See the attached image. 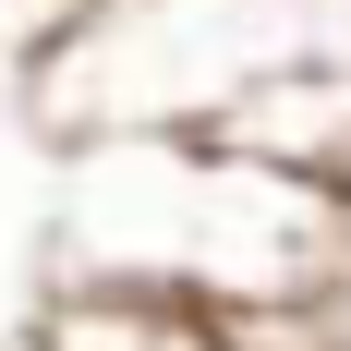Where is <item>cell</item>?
Here are the masks:
<instances>
[{
	"label": "cell",
	"instance_id": "6da1fadb",
	"mask_svg": "<svg viewBox=\"0 0 351 351\" xmlns=\"http://www.w3.org/2000/svg\"><path fill=\"white\" fill-rule=\"evenodd\" d=\"M303 49H339L303 0H85L25 49V73L49 134L121 145V134H206L243 85H267Z\"/></svg>",
	"mask_w": 351,
	"mask_h": 351
},
{
	"label": "cell",
	"instance_id": "3957f363",
	"mask_svg": "<svg viewBox=\"0 0 351 351\" xmlns=\"http://www.w3.org/2000/svg\"><path fill=\"white\" fill-rule=\"evenodd\" d=\"M303 12H315V25H327V36L351 49V0H303Z\"/></svg>",
	"mask_w": 351,
	"mask_h": 351
},
{
	"label": "cell",
	"instance_id": "7a4b0ae2",
	"mask_svg": "<svg viewBox=\"0 0 351 351\" xmlns=\"http://www.w3.org/2000/svg\"><path fill=\"white\" fill-rule=\"evenodd\" d=\"M303 327H315V351H351V243H339V267L303 291Z\"/></svg>",
	"mask_w": 351,
	"mask_h": 351
}]
</instances>
